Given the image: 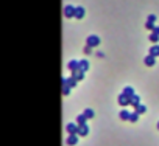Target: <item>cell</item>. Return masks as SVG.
Wrapping results in <instances>:
<instances>
[{
	"label": "cell",
	"instance_id": "cell-19",
	"mask_svg": "<svg viewBox=\"0 0 159 146\" xmlns=\"http://www.w3.org/2000/svg\"><path fill=\"white\" fill-rule=\"evenodd\" d=\"M83 114H84V117H86V118H88V120H91V118H94V115H95V114H94V110H92V109H86V110H84V112H83Z\"/></svg>",
	"mask_w": 159,
	"mask_h": 146
},
{
	"label": "cell",
	"instance_id": "cell-11",
	"mask_svg": "<svg viewBox=\"0 0 159 146\" xmlns=\"http://www.w3.org/2000/svg\"><path fill=\"white\" fill-rule=\"evenodd\" d=\"M143 62H145V65H148V67H153L156 61H154V56H151V54H148V56H147V58L143 59Z\"/></svg>",
	"mask_w": 159,
	"mask_h": 146
},
{
	"label": "cell",
	"instance_id": "cell-21",
	"mask_svg": "<svg viewBox=\"0 0 159 146\" xmlns=\"http://www.w3.org/2000/svg\"><path fill=\"white\" fill-rule=\"evenodd\" d=\"M148 37H150V41H151V42H153V44H156V42H157V41H159V36H157V34H156V33H151V34H150V36H148Z\"/></svg>",
	"mask_w": 159,
	"mask_h": 146
},
{
	"label": "cell",
	"instance_id": "cell-12",
	"mask_svg": "<svg viewBox=\"0 0 159 146\" xmlns=\"http://www.w3.org/2000/svg\"><path fill=\"white\" fill-rule=\"evenodd\" d=\"M119 117H120V120H123V121H126V120L129 121V117H131V114H129L128 110H125V109H123V110H120Z\"/></svg>",
	"mask_w": 159,
	"mask_h": 146
},
{
	"label": "cell",
	"instance_id": "cell-3",
	"mask_svg": "<svg viewBox=\"0 0 159 146\" xmlns=\"http://www.w3.org/2000/svg\"><path fill=\"white\" fill-rule=\"evenodd\" d=\"M66 132H67L69 135L76 134V132H78V124H75V123H67V126H66Z\"/></svg>",
	"mask_w": 159,
	"mask_h": 146
},
{
	"label": "cell",
	"instance_id": "cell-6",
	"mask_svg": "<svg viewBox=\"0 0 159 146\" xmlns=\"http://www.w3.org/2000/svg\"><path fill=\"white\" fill-rule=\"evenodd\" d=\"M67 68H69L70 71H76V70H80V61H70V62L67 64Z\"/></svg>",
	"mask_w": 159,
	"mask_h": 146
},
{
	"label": "cell",
	"instance_id": "cell-14",
	"mask_svg": "<svg viewBox=\"0 0 159 146\" xmlns=\"http://www.w3.org/2000/svg\"><path fill=\"white\" fill-rule=\"evenodd\" d=\"M148 54H151V56H154V58H156V56H159V45H156V44H154V45L150 48V53H148Z\"/></svg>",
	"mask_w": 159,
	"mask_h": 146
},
{
	"label": "cell",
	"instance_id": "cell-15",
	"mask_svg": "<svg viewBox=\"0 0 159 146\" xmlns=\"http://www.w3.org/2000/svg\"><path fill=\"white\" fill-rule=\"evenodd\" d=\"M80 70L81 71H86V70H89V62L88 61H80Z\"/></svg>",
	"mask_w": 159,
	"mask_h": 146
},
{
	"label": "cell",
	"instance_id": "cell-20",
	"mask_svg": "<svg viewBox=\"0 0 159 146\" xmlns=\"http://www.w3.org/2000/svg\"><path fill=\"white\" fill-rule=\"evenodd\" d=\"M137 120H139V114H137V112H133L131 117H129V121H131V123H137Z\"/></svg>",
	"mask_w": 159,
	"mask_h": 146
},
{
	"label": "cell",
	"instance_id": "cell-22",
	"mask_svg": "<svg viewBox=\"0 0 159 146\" xmlns=\"http://www.w3.org/2000/svg\"><path fill=\"white\" fill-rule=\"evenodd\" d=\"M145 27H147V30H151V31L154 30V24H153V22H148V20H147V24H145Z\"/></svg>",
	"mask_w": 159,
	"mask_h": 146
},
{
	"label": "cell",
	"instance_id": "cell-26",
	"mask_svg": "<svg viewBox=\"0 0 159 146\" xmlns=\"http://www.w3.org/2000/svg\"><path fill=\"white\" fill-rule=\"evenodd\" d=\"M153 33H156V34L159 36V27H154V30H153Z\"/></svg>",
	"mask_w": 159,
	"mask_h": 146
},
{
	"label": "cell",
	"instance_id": "cell-17",
	"mask_svg": "<svg viewBox=\"0 0 159 146\" xmlns=\"http://www.w3.org/2000/svg\"><path fill=\"white\" fill-rule=\"evenodd\" d=\"M76 81H78L76 78L70 76V78H67V86H69V87H75V86H76Z\"/></svg>",
	"mask_w": 159,
	"mask_h": 146
},
{
	"label": "cell",
	"instance_id": "cell-5",
	"mask_svg": "<svg viewBox=\"0 0 159 146\" xmlns=\"http://www.w3.org/2000/svg\"><path fill=\"white\" fill-rule=\"evenodd\" d=\"M88 134H89V127H88V124L78 126V132H76V135H78V137H86Z\"/></svg>",
	"mask_w": 159,
	"mask_h": 146
},
{
	"label": "cell",
	"instance_id": "cell-9",
	"mask_svg": "<svg viewBox=\"0 0 159 146\" xmlns=\"http://www.w3.org/2000/svg\"><path fill=\"white\" fill-rule=\"evenodd\" d=\"M76 123H78V126L88 124V118L84 117V114H81V115H78V117H76Z\"/></svg>",
	"mask_w": 159,
	"mask_h": 146
},
{
	"label": "cell",
	"instance_id": "cell-1",
	"mask_svg": "<svg viewBox=\"0 0 159 146\" xmlns=\"http://www.w3.org/2000/svg\"><path fill=\"white\" fill-rule=\"evenodd\" d=\"M119 104L122 106V107H126V106H129L131 104V98H128L125 93H122V95H119Z\"/></svg>",
	"mask_w": 159,
	"mask_h": 146
},
{
	"label": "cell",
	"instance_id": "cell-16",
	"mask_svg": "<svg viewBox=\"0 0 159 146\" xmlns=\"http://www.w3.org/2000/svg\"><path fill=\"white\" fill-rule=\"evenodd\" d=\"M131 106H133L134 109H136L137 106H140V98H139L137 95H134V97L131 98Z\"/></svg>",
	"mask_w": 159,
	"mask_h": 146
},
{
	"label": "cell",
	"instance_id": "cell-2",
	"mask_svg": "<svg viewBox=\"0 0 159 146\" xmlns=\"http://www.w3.org/2000/svg\"><path fill=\"white\" fill-rule=\"evenodd\" d=\"M88 45L92 47V48L100 45V37L98 36H88Z\"/></svg>",
	"mask_w": 159,
	"mask_h": 146
},
{
	"label": "cell",
	"instance_id": "cell-7",
	"mask_svg": "<svg viewBox=\"0 0 159 146\" xmlns=\"http://www.w3.org/2000/svg\"><path fill=\"white\" fill-rule=\"evenodd\" d=\"M66 143H67L69 146H75V144L78 143V135H76V134L69 135V137H67V140H66Z\"/></svg>",
	"mask_w": 159,
	"mask_h": 146
},
{
	"label": "cell",
	"instance_id": "cell-23",
	"mask_svg": "<svg viewBox=\"0 0 159 146\" xmlns=\"http://www.w3.org/2000/svg\"><path fill=\"white\" fill-rule=\"evenodd\" d=\"M70 89H72V87L64 86V87H62V95H69V93H70Z\"/></svg>",
	"mask_w": 159,
	"mask_h": 146
},
{
	"label": "cell",
	"instance_id": "cell-25",
	"mask_svg": "<svg viewBox=\"0 0 159 146\" xmlns=\"http://www.w3.org/2000/svg\"><path fill=\"white\" fill-rule=\"evenodd\" d=\"M147 20H148V22H154V20H156V16H154V14H151V16H148V19H147Z\"/></svg>",
	"mask_w": 159,
	"mask_h": 146
},
{
	"label": "cell",
	"instance_id": "cell-24",
	"mask_svg": "<svg viewBox=\"0 0 159 146\" xmlns=\"http://www.w3.org/2000/svg\"><path fill=\"white\" fill-rule=\"evenodd\" d=\"M84 53H86V54H91V53H92V47L86 45V47H84Z\"/></svg>",
	"mask_w": 159,
	"mask_h": 146
},
{
	"label": "cell",
	"instance_id": "cell-10",
	"mask_svg": "<svg viewBox=\"0 0 159 146\" xmlns=\"http://www.w3.org/2000/svg\"><path fill=\"white\" fill-rule=\"evenodd\" d=\"M72 76H73V78H76L78 81H81V79L84 78V71H81V70H76V71H72Z\"/></svg>",
	"mask_w": 159,
	"mask_h": 146
},
{
	"label": "cell",
	"instance_id": "cell-4",
	"mask_svg": "<svg viewBox=\"0 0 159 146\" xmlns=\"http://www.w3.org/2000/svg\"><path fill=\"white\" fill-rule=\"evenodd\" d=\"M64 16H66L67 19L75 17V8H73L72 5H66V8H64Z\"/></svg>",
	"mask_w": 159,
	"mask_h": 146
},
{
	"label": "cell",
	"instance_id": "cell-18",
	"mask_svg": "<svg viewBox=\"0 0 159 146\" xmlns=\"http://www.w3.org/2000/svg\"><path fill=\"white\" fill-rule=\"evenodd\" d=\"M134 112H137L139 115H142V114H145V112H147V107H145L143 104H140V106H137V107L134 109Z\"/></svg>",
	"mask_w": 159,
	"mask_h": 146
},
{
	"label": "cell",
	"instance_id": "cell-8",
	"mask_svg": "<svg viewBox=\"0 0 159 146\" xmlns=\"http://www.w3.org/2000/svg\"><path fill=\"white\" fill-rule=\"evenodd\" d=\"M83 17H84V8L76 6L75 8V19H83Z\"/></svg>",
	"mask_w": 159,
	"mask_h": 146
},
{
	"label": "cell",
	"instance_id": "cell-27",
	"mask_svg": "<svg viewBox=\"0 0 159 146\" xmlns=\"http://www.w3.org/2000/svg\"><path fill=\"white\" fill-rule=\"evenodd\" d=\"M157 129H159V123H157Z\"/></svg>",
	"mask_w": 159,
	"mask_h": 146
},
{
	"label": "cell",
	"instance_id": "cell-13",
	"mask_svg": "<svg viewBox=\"0 0 159 146\" xmlns=\"http://www.w3.org/2000/svg\"><path fill=\"white\" fill-rule=\"evenodd\" d=\"M122 93H125V95H126L128 98H133V97L136 95V93H134V90H133V87H125Z\"/></svg>",
	"mask_w": 159,
	"mask_h": 146
}]
</instances>
